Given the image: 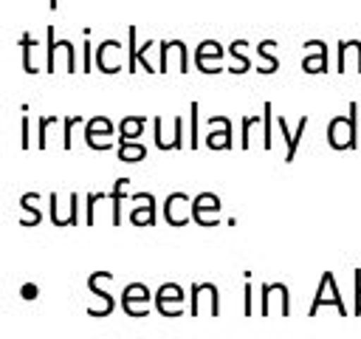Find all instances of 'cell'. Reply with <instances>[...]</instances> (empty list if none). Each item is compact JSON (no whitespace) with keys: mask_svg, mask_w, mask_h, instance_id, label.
Masks as SVG:
<instances>
[{"mask_svg":"<svg viewBox=\"0 0 361 339\" xmlns=\"http://www.w3.org/2000/svg\"><path fill=\"white\" fill-rule=\"evenodd\" d=\"M327 144L333 150L358 147V102H350L347 116H336L327 121Z\"/></svg>","mask_w":361,"mask_h":339,"instance_id":"6da1fadb","label":"cell"},{"mask_svg":"<svg viewBox=\"0 0 361 339\" xmlns=\"http://www.w3.org/2000/svg\"><path fill=\"white\" fill-rule=\"evenodd\" d=\"M104 280H113V274H110V271H93V274L87 277V291L93 294V299H87V314H90V316H107V314H113V308H116L113 294H107V291L102 288Z\"/></svg>","mask_w":361,"mask_h":339,"instance_id":"7a4b0ae2","label":"cell"},{"mask_svg":"<svg viewBox=\"0 0 361 339\" xmlns=\"http://www.w3.org/2000/svg\"><path fill=\"white\" fill-rule=\"evenodd\" d=\"M322 305H336L338 316H347V305H344V299H341V291H338V282H336L333 271H324V277H322V282H319V291H316V297H313V302H310V308H307V316H313Z\"/></svg>","mask_w":361,"mask_h":339,"instance_id":"3957f363","label":"cell"},{"mask_svg":"<svg viewBox=\"0 0 361 339\" xmlns=\"http://www.w3.org/2000/svg\"><path fill=\"white\" fill-rule=\"evenodd\" d=\"M220 209H223V203L214 192H197L192 198V220L197 226H206V229L220 226Z\"/></svg>","mask_w":361,"mask_h":339,"instance_id":"277c9868","label":"cell"},{"mask_svg":"<svg viewBox=\"0 0 361 339\" xmlns=\"http://www.w3.org/2000/svg\"><path fill=\"white\" fill-rule=\"evenodd\" d=\"M85 144L90 150H110L116 144L113 138V121L107 116H93L85 121Z\"/></svg>","mask_w":361,"mask_h":339,"instance_id":"5b68a950","label":"cell"},{"mask_svg":"<svg viewBox=\"0 0 361 339\" xmlns=\"http://www.w3.org/2000/svg\"><path fill=\"white\" fill-rule=\"evenodd\" d=\"M45 40H48V45H45V71H48V73H54V71H56V54H65V62H68V68H65V71H76L73 45H71L68 40H56L54 25H45Z\"/></svg>","mask_w":361,"mask_h":339,"instance_id":"8992f818","label":"cell"},{"mask_svg":"<svg viewBox=\"0 0 361 339\" xmlns=\"http://www.w3.org/2000/svg\"><path fill=\"white\" fill-rule=\"evenodd\" d=\"M183 299H186V294L178 282H164L155 291V311L161 316H183V308H180Z\"/></svg>","mask_w":361,"mask_h":339,"instance_id":"52a82bcc","label":"cell"},{"mask_svg":"<svg viewBox=\"0 0 361 339\" xmlns=\"http://www.w3.org/2000/svg\"><path fill=\"white\" fill-rule=\"evenodd\" d=\"M121 308L127 316H147L149 314V288L144 282H130L121 291Z\"/></svg>","mask_w":361,"mask_h":339,"instance_id":"ba28073f","label":"cell"},{"mask_svg":"<svg viewBox=\"0 0 361 339\" xmlns=\"http://www.w3.org/2000/svg\"><path fill=\"white\" fill-rule=\"evenodd\" d=\"M209 299V314L220 316V294L214 282H192L189 285V316H200V299Z\"/></svg>","mask_w":361,"mask_h":339,"instance_id":"9c48e42d","label":"cell"},{"mask_svg":"<svg viewBox=\"0 0 361 339\" xmlns=\"http://www.w3.org/2000/svg\"><path fill=\"white\" fill-rule=\"evenodd\" d=\"M164 218L169 226H186L192 220V198L186 192H172L164 201Z\"/></svg>","mask_w":361,"mask_h":339,"instance_id":"30bf717a","label":"cell"},{"mask_svg":"<svg viewBox=\"0 0 361 339\" xmlns=\"http://www.w3.org/2000/svg\"><path fill=\"white\" fill-rule=\"evenodd\" d=\"M48 215H51V223L54 226H76L79 223V195L76 192H71L68 195V212L62 215V203H59V195L56 192H51L48 195Z\"/></svg>","mask_w":361,"mask_h":339,"instance_id":"8fae6325","label":"cell"},{"mask_svg":"<svg viewBox=\"0 0 361 339\" xmlns=\"http://www.w3.org/2000/svg\"><path fill=\"white\" fill-rule=\"evenodd\" d=\"M223 59V45L217 42V40H203L200 45H197V51H195V62H197V68L203 71V73H217V71H223L217 62Z\"/></svg>","mask_w":361,"mask_h":339,"instance_id":"7c38bea8","label":"cell"},{"mask_svg":"<svg viewBox=\"0 0 361 339\" xmlns=\"http://www.w3.org/2000/svg\"><path fill=\"white\" fill-rule=\"evenodd\" d=\"M307 116H299V121H296V130L290 133V127H288V121L282 119V116H276V127H279V133L285 136V161L290 164L293 158H296V150H299V141H302V136H305V130H307Z\"/></svg>","mask_w":361,"mask_h":339,"instance_id":"4fadbf2b","label":"cell"},{"mask_svg":"<svg viewBox=\"0 0 361 339\" xmlns=\"http://www.w3.org/2000/svg\"><path fill=\"white\" fill-rule=\"evenodd\" d=\"M152 127H155V147H158L161 153H166V150H180V147H183V119H180V116L172 119V127H175L172 138L164 136V119H161V116H155Z\"/></svg>","mask_w":361,"mask_h":339,"instance_id":"5bb4252c","label":"cell"},{"mask_svg":"<svg viewBox=\"0 0 361 339\" xmlns=\"http://www.w3.org/2000/svg\"><path fill=\"white\" fill-rule=\"evenodd\" d=\"M133 212H130V220L135 226H152L155 223V195L152 192H133Z\"/></svg>","mask_w":361,"mask_h":339,"instance_id":"9a60e30c","label":"cell"},{"mask_svg":"<svg viewBox=\"0 0 361 339\" xmlns=\"http://www.w3.org/2000/svg\"><path fill=\"white\" fill-rule=\"evenodd\" d=\"M259 297H262V308H259L262 316L271 314V297H279V302H282V316H290V291H288L285 282H265Z\"/></svg>","mask_w":361,"mask_h":339,"instance_id":"2e32d148","label":"cell"},{"mask_svg":"<svg viewBox=\"0 0 361 339\" xmlns=\"http://www.w3.org/2000/svg\"><path fill=\"white\" fill-rule=\"evenodd\" d=\"M305 48L307 51H316V54H307L302 59V71L305 73H324L327 71V45L322 40H307Z\"/></svg>","mask_w":361,"mask_h":339,"instance_id":"e0dca14e","label":"cell"},{"mask_svg":"<svg viewBox=\"0 0 361 339\" xmlns=\"http://www.w3.org/2000/svg\"><path fill=\"white\" fill-rule=\"evenodd\" d=\"M118 48H121V45H118L116 40H104V42L99 45V51H96V65H99L102 73H116V71H121V65L113 59Z\"/></svg>","mask_w":361,"mask_h":339,"instance_id":"ac0fdd59","label":"cell"},{"mask_svg":"<svg viewBox=\"0 0 361 339\" xmlns=\"http://www.w3.org/2000/svg\"><path fill=\"white\" fill-rule=\"evenodd\" d=\"M39 201H42V195H39V192H25V195L20 198V209H25V212H28V218H23V220H20V226H39V220H42Z\"/></svg>","mask_w":361,"mask_h":339,"instance_id":"d6986e66","label":"cell"},{"mask_svg":"<svg viewBox=\"0 0 361 339\" xmlns=\"http://www.w3.org/2000/svg\"><path fill=\"white\" fill-rule=\"evenodd\" d=\"M37 48H42L39 40H37L31 31H23V34H20V51H23V71H25V73H37V71H39V68L34 65V51H37Z\"/></svg>","mask_w":361,"mask_h":339,"instance_id":"ffe728a7","label":"cell"},{"mask_svg":"<svg viewBox=\"0 0 361 339\" xmlns=\"http://www.w3.org/2000/svg\"><path fill=\"white\" fill-rule=\"evenodd\" d=\"M144 124H147V116H127V119H121V124H118V144L121 141H138V136H144Z\"/></svg>","mask_w":361,"mask_h":339,"instance_id":"44dd1931","label":"cell"},{"mask_svg":"<svg viewBox=\"0 0 361 339\" xmlns=\"http://www.w3.org/2000/svg\"><path fill=\"white\" fill-rule=\"evenodd\" d=\"M274 45H276L274 40H262V42L257 45V54H259V59H262L259 68H257L259 73H276V71H279V59L274 56Z\"/></svg>","mask_w":361,"mask_h":339,"instance_id":"7402d4cb","label":"cell"},{"mask_svg":"<svg viewBox=\"0 0 361 339\" xmlns=\"http://www.w3.org/2000/svg\"><path fill=\"white\" fill-rule=\"evenodd\" d=\"M144 155H147V147L141 141H121L118 144V161H124V164H135Z\"/></svg>","mask_w":361,"mask_h":339,"instance_id":"603a6c76","label":"cell"},{"mask_svg":"<svg viewBox=\"0 0 361 339\" xmlns=\"http://www.w3.org/2000/svg\"><path fill=\"white\" fill-rule=\"evenodd\" d=\"M243 45H248V42H245V40H240V37L228 45V54H231V56H234V62H237V65L231 68V73H245V71H251V59L245 56Z\"/></svg>","mask_w":361,"mask_h":339,"instance_id":"cb8c5ba5","label":"cell"},{"mask_svg":"<svg viewBox=\"0 0 361 339\" xmlns=\"http://www.w3.org/2000/svg\"><path fill=\"white\" fill-rule=\"evenodd\" d=\"M127 184H130V178H118L116 184H113V189H110V198H113V226H118L121 223V198H124V192H127Z\"/></svg>","mask_w":361,"mask_h":339,"instance_id":"d4e9b609","label":"cell"},{"mask_svg":"<svg viewBox=\"0 0 361 339\" xmlns=\"http://www.w3.org/2000/svg\"><path fill=\"white\" fill-rule=\"evenodd\" d=\"M135 37H138V28H135V23L127 28V71L130 73H135L138 71V42H135Z\"/></svg>","mask_w":361,"mask_h":339,"instance_id":"484cf974","label":"cell"},{"mask_svg":"<svg viewBox=\"0 0 361 339\" xmlns=\"http://www.w3.org/2000/svg\"><path fill=\"white\" fill-rule=\"evenodd\" d=\"M206 144H209L212 150H228V147H231V121H226L223 130H212V133L206 136Z\"/></svg>","mask_w":361,"mask_h":339,"instance_id":"4316f807","label":"cell"},{"mask_svg":"<svg viewBox=\"0 0 361 339\" xmlns=\"http://www.w3.org/2000/svg\"><path fill=\"white\" fill-rule=\"evenodd\" d=\"M271 136H274V105L265 99L262 102V147L271 150Z\"/></svg>","mask_w":361,"mask_h":339,"instance_id":"83f0119b","label":"cell"},{"mask_svg":"<svg viewBox=\"0 0 361 339\" xmlns=\"http://www.w3.org/2000/svg\"><path fill=\"white\" fill-rule=\"evenodd\" d=\"M189 116H192V127H189V147H192V150H197V147H200V124H197V119H200V105H197V102H192V105H189Z\"/></svg>","mask_w":361,"mask_h":339,"instance_id":"f1b7e54d","label":"cell"},{"mask_svg":"<svg viewBox=\"0 0 361 339\" xmlns=\"http://www.w3.org/2000/svg\"><path fill=\"white\" fill-rule=\"evenodd\" d=\"M59 119L51 113V116H45V119H39V133H37V144H39V150H45L48 147V127L51 124H56Z\"/></svg>","mask_w":361,"mask_h":339,"instance_id":"f546056e","label":"cell"},{"mask_svg":"<svg viewBox=\"0 0 361 339\" xmlns=\"http://www.w3.org/2000/svg\"><path fill=\"white\" fill-rule=\"evenodd\" d=\"M82 121H85V119L76 116V113L65 119V127H62V147H65V150H71V130H73L76 124H82Z\"/></svg>","mask_w":361,"mask_h":339,"instance_id":"4dcf8cb0","label":"cell"},{"mask_svg":"<svg viewBox=\"0 0 361 339\" xmlns=\"http://www.w3.org/2000/svg\"><path fill=\"white\" fill-rule=\"evenodd\" d=\"M257 121H262V116H245V119H243V141H240V144H243V150H248V147H251L248 133H251V127H254Z\"/></svg>","mask_w":361,"mask_h":339,"instance_id":"1f68e13d","label":"cell"},{"mask_svg":"<svg viewBox=\"0 0 361 339\" xmlns=\"http://www.w3.org/2000/svg\"><path fill=\"white\" fill-rule=\"evenodd\" d=\"M82 34H85V65H82V71L87 73V71H93L90 65H93V54H90V28H82Z\"/></svg>","mask_w":361,"mask_h":339,"instance_id":"d6a6232c","label":"cell"},{"mask_svg":"<svg viewBox=\"0 0 361 339\" xmlns=\"http://www.w3.org/2000/svg\"><path fill=\"white\" fill-rule=\"evenodd\" d=\"M102 198H110L107 192H90L87 195V226H93V206H96V201H102Z\"/></svg>","mask_w":361,"mask_h":339,"instance_id":"836d02e7","label":"cell"},{"mask_svg":"<svg viewBox=\"0 0 361 339\" xmlns=\"http://www.w3.org/2000/svg\"><path fill=\"white\" fill-rule=\"evenodd\" d=\"M353 282H355V314H361V268L353 271Z\"/></svg>","mask_w":361,"mask_h":339,"instance_id":"e575fe53","label":"cell"},{"mask_svg":"<svg viewBox=\"0 0 361 339\" xmlns=\"http://www.w3.org/2000/svg\"><path fill=\"white\" fill-rule=\"evenodd\" d=\"M243 311H245V316L251 314V282H248V277H245V288H243Z\"/></svg>","mask_w":361,"mask_h":339,"instance_id":"d590c367","label":"cell"},{"mask_svg":"<svg viewBox=\"0 0 361 339\" xmlns=\"http://www.w3.org/2000/svg\"><path fill=\"white\" fill-rule=\"evenodd\" d=\"M20 291H23V297H25V299H34V297H37V285H34V282H25Z\"/></svg>","mask_w":361,"mask_h":339,"instance_id":"8d00e7d4","label":"cell"},{"mask_svg":"<svg viewBox=\"0 0 361 339\" xmlns=\"http://www.w3.org/2000/svg\"><path fill=\"white\" fill-rule=\"evenodd\" d=\"M48 6H51V8H56V6H59V0H48Z\"/></svg>","mask_w":361,"mask_h":339,"instance_id":"74e56055","label":"cell"}]
</instances>
